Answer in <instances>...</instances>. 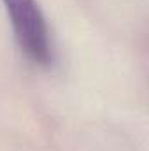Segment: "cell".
I'll use <instances>...</instances> for the list:
<instances>
[{
    "mask_svg": "<svg viewBox=\"0 0 149 151\" xmlns=\"http://www.w3.org/2000/svg\"><path fill=\"white\" fill-rule=\"evenodd\" d=\"M4 4L21 51L37 63H47L51 60L49 32L39 4L35 0H4Z\"/></svg>",
    "mask_w": 149,
    "mask_h": 151,
    "instance_id": "1",
    "label": "cell"
}]
</instances>
